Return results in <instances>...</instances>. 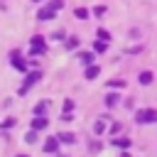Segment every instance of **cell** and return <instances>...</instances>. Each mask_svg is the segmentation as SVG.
Instances as JSON below:
<instances>
[{
    "mask_svg": "<svg viewBox=\"0 0 157 157\" xmlns=\"http://www.w3.org/2000/svg\"><path fill=\"white\" fill-rule=\"evenodd\" d=\"M135 120L142 123V125H145V123H157V110H155V108H142V110L135 113Z\"/></svg>",
    "mask_w": 157,
    "mask_h": 157,
    "instance_id": "cell-1",
    "label": "cell"
},
{
    "mask_svg": "<svg viewBox=\"0 0 157 157\" xmlns=\"http://www.w3.org/2000/svg\"><path fill=\"white\" fill-rule=\"evenodd\" d=\"M54 17H56V10H54L52 5H49V7H42V10L37 12V20H39V22H49V20H54Z\"/></svg>",
    "mask_w": 157,
    "mask_h": 157,
    "instance_id": "cell-2",
    "label": "cell"
},
{
    "mask_svg": "<svg viewBox=\"0 0 157 157\" xmlns=\"http://www.w3.org/2000/svg\"><path fill=\"white\" fill-rule=\"evenodd\" d=\"M29 54H44V37H32V47H29Z\"/></svg>",
    "mask_w": 157,
    "mask_h": 157,
    "instance_id": "cell-3",
    "label": "cell"
},
{
    "mask_svg": "<svg viewBox=\"0 0 157 157\" xmlns=\"http://www.w3.org/2000/svg\"><path fill=\"white\" fill-rule=\"evenodd\" d=\"M39 78H42V71H32V74L27 76V81H25V86H22V93H25V91H27L29 86H34V83H37Z\"/></svg>",
    "mask_w": 157,
    "mask_h": 157,
    "instance_id": "cell-4",
    "label": "cell"
},
{
    "mask_svg": "<svg viewBox=\"0 0 157 157\" xmlns=\"http://www.w3.org/2000/svg\"><path fill=\"white\" fill-rule=\"evenodd\" d=\"M10 61H12V66H15V69H20V71H25V69H27V64H25V61H22V56H20V52H12V59H10Z\"/></svg>",
    "mask_w": 157,
    "mask_h": 157,
    "instance_id": "cell-5",
    "label": "cell"
},
{
    "mask_svg": "<svg viewBox=\"0 0 157 157\" xmlns=\"http://www.w3.org/2000/svg\"><path fill=\"white\" fill-rule=\"evenodd\" d=\"M47 125H49V120H47L44 115H34V120H32V128H34V130H44Z\"/></svg>",
    "mask_w": 157,
    "mask_h": 157,
    "instance_id": "cell-6",
    "label": "cell"
},
{
    "mask_svg": "<svg viewBox=\"0 0 157 157\" xmlns=\"http://www.w3.org/2000/svg\"><path fill=\"white\" fill-rule=\"evenodd\" d=\"M56 150H59V137H47L44 152H56Z\"/></svg>",
    "mask_w": 157,
    "mask_h": 157,
    "instance_id": "cell-7",
    "label": "cell"
},
{
    "mask_svg": "<svg viewBox=\"0 0 157 157\" xmlns=\"http://www.w3.org/2000/svg\"><path fill=\"white\" fill-rule=\"evenodd\" d=\"M49 108H52V101H42V103H39L37 108H34V115H44V113H47Z\"/></svg>",
    "mask_w": 157,
    "mask_h": 157,
    "instance_id": "cell-8",
    "label": "cell"
},
{
    "mask_svg": "<svg viewBox=\"0 0 157 157\" xmlns=\"http://www.w3.org/2000/svg\"><path fill=\"white\" fill-rule=\"evenodd\" d=\"M78 61H81L83 66H88V64H93V54H91V52H81V54H78Z\"/></svg>",
    "mask_w": 157,
    "mask_h": 157,
    "instance_id": "cell-9",
    "label": "cell"
},
{
    "mask_svg": "<svg viewBox=\"0 0 157 157\" xmlns=\"http://www.w3.org/2000/svg\"><path fill=\"white\" fill-rule=\"evenodd\" d=\"M98 74H101V69H98V66H93V64H88V66H86V78H88V81H91V78H96Z\"/></svg>",
    "mask_w": 157,
    "mask_h": 157,
    "instance_id": "cell-10",
    "label": "cell"
},
{
    "mask_svg": "<svg viewBox=\"0 0 157 157\" xmlns=\"http://www.w3.org/2000/svg\"><path fill=\"white\" fill-rule=\"evenodd\" d=\"M137 81H140V83H142V86H147V83H152V74H150V71H142V74H140V78H137Z\"/></svg>",
    "mask_w": 157,
    "mask_h": 157,
    "instance_id": "cell-11",
    "label": "cell"
},
{
    "mask_svg": "<svg viewBox=\"0 0 157 157\" xmlns=\"http://www.w3.org/2000/svg\"><path fill=\"white\" fill-rule=\"evenodd\" d=\"M118 98H120L118 93H108V96H105V105H108V108H113V105L118 103Z\"/></svg>",
    "mask_w": 157,
    "mask_h": 157,
    "instance_id": "cell-12",
    "label": "cell"
},
{
    "mask_svg": "<svg viewBox=\"0 0 157 157\" xmlns=\"http://www.w3.org/2000/svg\"><path fill=\"white\" fill-rule=\"evenodd\" d=\"M56 137H59V142H69V145L74 142V135H71V132H59Z\"/></svg>",
    "mask_w": 157,
    "mask_h": 157,
    "instance_id": "cell-13",
    "label": "cell"
},
{
    "mask_svg": "<svg viewBox=\"0 0 157 157\" xmlns=\"http://www.w3.org/2000/svg\"><path fill=\"white\" fill-rule=\"evenodd\" d=\"M96 34H98V39H103V42H110V32H108V29H103V27H101Z\"/></svg>",
    "mask_w": 157,
    "mask_h": 157,
    "instance_id": "cell-14",
    "label": "cell"
},
{
    "mask_svg": "<svg viewBox=\"0 0 157 157\" xmlns=\"http://www.w3.org/2000/svg\"><path fill=\"white\" fill-rule=\"evenodd\" d=\"M25 142H37V130L32 128V130H27V135H25Z\"/></svg>",
    "mask_w": 157,
    "mask_h": 157,
    "instance_id": "cell-15",
    "label": "cell"
},
{
    "mask_svg": "<svg viewBox=\"0 0 157 157\" xmlns=\"http://www.w3.org/2000/svg\"><path fill=\"white\" fill-rule=\"evenodd\" d=\"M103 130H105V123H103V120H98V123L93 125V132H96V135H103Z\"/></svg>",
    "mask_w": 157,
    "mask_h": 157,
    "instance_id": "cell-16",
    "label": "cell"
},
{
    "mask_svg": "<svg viewBox=\"0 0 157 157\" xmlns=\"http://www.w3.org/2000/svg\"><path fill=\"white\" fill-rule=\"evenodd\" d=\"M118 147H130V137H118V140H113Z\"/></svg>",
    "mask_w": 157,
    "mask_h": 157,
    "instance_id": "cell-17",
    "label": "cell"
},
{
    "mask_svg": "<svg viewBox=\"0 0 157 157\" xmlns=\"http://www.w3.org/2000/svg\"><path fill=\"white\" fill-rule=\"evenodd\" d=\"M76 17H78V20H86V17H88V10H86V7H76Z\"/></svg>",
    "mask_w": 157,
    "mask_h": 157,
    "instance_id": "cell-18",
    "label": "cell"
},
{
    "mask_svg": "<svg viewBox=\"0 0 157 157\" xmlns=\"http://www.w3.org/2000/svg\"><path fill=\"white\" fill-rule=\"evenodd\" d=\"M76 47H78V39L76 37H69L66 39V49H76Z\"/></svg>",
    "mask_w": 157,
    "mask_h": 157,
    "instance_id": "cell-19",
    "label": "cell"
},
{
    "mask_svg": "<svg viewBox=\"0 0 157 157\" xmlns=\"http://www.w3.org/2000/svg\"><path fill=\"white\" fill-rule=\"evenodd\" d=\"M108 86H113V88H123V86H125V81H120V78H113V81H108Z\"/></svg>",
    "mask_w": 157,
    "mask_h": 157,
    "instance_id": "cell-20",
    "label": "cell"
},
{
    "mask_svg": "<svg viewBox=\"0 0 157 157\" xmlns=\"http://www.w3.org/2000/svg\"><path fill=\"white\" fill-rule=\"evenodd\" d=\"M105 44H108V42H103V39H101V42H96V44H93V49H96V52H105Z\"/></svg>",
    "mask_w": 157,
    "mask_h": 157,
    "instance_id": "cell-21",
    "label": "cell"
},
{
    "mask_svg": "<svg viewBox=\"0 0 157 157\" xmlns=\"http://www.w3.org/2000/svg\"><path fill=\"white\" fill-rule=\"evenodd\" d=\"M71 110H74V101L66 98V101H64V113H71Z\"/></svg>",
    "mask_w": 157,
    "mask_h": 157,
    "instance_id": "cell-22",
    "label": "cell"
},
{
    "mask_svg": "<svg viewBox=\"0 0 157 157\" xmlns=\"http://www.w3.org/2000/svg\"><path fill=\"white\" fill-rule=\"evenodd\" d=\"M52 7H54V10H61V7H64V0H52Z\"/></svg>",
    "mask_w": 157,
    "mask_h": 157,
    "instance_id": "cell-23",
    "label": "cell"
},
{
    "mask_svg": "<svg viewBox=\"0 0 157 157\" xmlns=\"http://www.w3.org/2000/svg\"><path fill=\"white\" fill-rule=\"evenodd\" d=\"M12 125H15V118H7V120L2 123V128H5V130H7V128H12Z\"/></svg>",
    "mask_w": 157,
    "mask_h": 157,
    "instance_id": "cell-24",
    "label": "cell"
},
{
    "mask_svg": "<svg viewBox=\"0 0 157 157\" xmlns=\"http://www.w3.org/2000/svg\"><path fill=\"white\" fill-rule=\"evenodd\" d=\"M93 12H96V15H98V17H101V15H105V7H103V5H98V7H96V10H93Z\"/></svg>",
    "mask_w": 157,
    "mask_h": 157,
    "instance_id": "cell-25",
    "label": "cell"
},
{
    "mask_svg": "<svg viewBox=\"0 0 157 157\" xmlns=\"http://www.w3.org/2000/svg\"><path fill=\"white\" fill-rule=\"evenodd\" d=\"M120 157H130V155H128V152H125V155H120Z\"/></svg>",
    "mask_w": 157,
    "mask_h": 157,
    "instance_id": "cell-26",
    "label": "cell"
},
{
    "mask_svg": "<svg viewBox=\"0 0 157 157\" xmlns=\"http://www.w3.org/2000/svg\"><path fill=\"white\" fill-rule=\"evenodd\" d=\"M34 2H39V0H34Z\"/></svg>",
    "mask_w": 157,
    "mask_h": 157,
    "instance_id": "cell-27",
    "label": "cell"
},
{
    "mask_svg": "<svg viewBox=\"0 0 157 157\" xmlns=\"http://www.w3.org/2000/svg\"><path fill=\"white\" fill-rule=\"evenodd\" d=\"M20 157H25V155H20Z\"/></svg>",
    "mask_w": 157,
    "mask_h": 157,
    "instance_id": "cell-28",
    "label": "cell"
}]
</instances>
